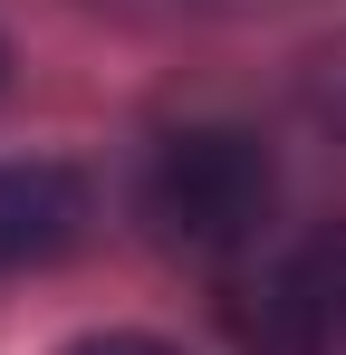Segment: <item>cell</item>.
Returning <instances> with one entry per match:
<instances>
[{"label":"cell","instance_id":"7a4b0ae2","mask_svg":"<svg viewBox=\"0 0 346 355\" xmlns=\"http://www.w3.org/2000/svg\"><path fill=\"white\" fill-rule=\"evenodd\" d=\"M87 231V182L67 164H0V279L10 269H49L58 250Z\"/></svg>","mask_w":346,"mask_h":355},{"label":"cell","instance_id":"52a82bcc","mask_svg":"<svg viewBox=\"0 0 346 355\" xmlns=\"http://www.w3.org/2000/svg\"><path fill=\"white\" fill-rule=\"evenodd\" d=\"M0 87H10V49H0Z\"/></svg>","mask_w":346,"mask_h":355},{"label":"cell","instance_id":"6da1fadb","mask_svg":"<svg viewBox=\"0 0 346 355\" xmlns=\"http://www.w3.org/2000/svg\"><path fill=\"white\" fill-rule=\"evenodd\" d=\"M135 211L183 259H231V250H250V240L270 231L279 164L240 125H173L164 144L145 154V173H135Z\"/></svg>","mask_w":346,"mask_h":355},{"label":"cell","instance_id":"277c9868","mask_svg":"<svg viewBox=\"0 0 346 355\" xmlns=\"http://www.w3.org/2000/svg\"><path fill=\"white\" fill-rule=\"evenodd\" d=\"M67 355H173L164 336H87V346H67Z\"/></svg>","mask_w":346,"mask_h":355},{"label":"cell","instance_id":"3957f363","mask_svg":"<svg viewBox=\"0 0 346 355\" xmlns=\"http://www.w3.org/2000/svg\"><path fill=\"white\" fill-rule=\"evenodd\" d=\"M279 307L298 317L308 346H346V221L298 240V259H288V279H279Z\"/></svg>","mask_w":346,"mask_h":355},{"label":"cell","instance_id":"5b68a950","mask_svg":"<svg viewBox=\"0 0 346 355\" xmlns=\"http://www.w3.org/2000/svg\"><path fill=\"white\" fill-rule=\"evenodd\" d=\"M318 106H327V116L346 125V67H337V58H327V77H318Z\"/></svg>","mask_w":346,"mask_h":355},{"label":"cell","instance_id":"8992f818","mask_svg":"<svg viewBox=\"0 0 346 355\" xmlns=\"http://www.w3.org/2000/svg\"><path fill=\"white\" fill-rule=\"evenodd\" d=\"M154 10H240V0H154Z\"/></svg>","mask_w":346,"mask_h":355}]
</instances>
